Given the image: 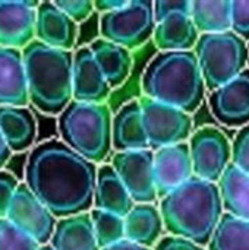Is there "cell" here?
I'll return each instance as SVG.
<instances>
[{
    "label": "cell",
    "instance_id": "obj_1",
    "mask_svg": "<svg viewBox=\"0 0 249 250\" xmlns=\"http://www.w3.org/2000/svg\"><path fill=\"white\" fill-rule=\"evenodd\" d=\"M97 164L60 139H47L31 149L25 164V185L57 218L94 208Z\"/></svg>",
    "mask_w": 249,
    "mask_h": 250
},
{
    "label": "cell",
    "instance_id": "obj_2",
    "mask_svg": "<svg viewBox=\"0 0 249 250\" xmlns=\"http://www.w3.org/2000/svg\"><path fill=\"white\" fill-rule=\"evenodd\" d=\"M160 212L169 236L205 248L211 242L225 208L217 183L194 176L160 199Z\"/></svg>",
    "mask_w": 249,
    "mask_h": 250
},
{
    "label": "cell",
    "instance_id": "obj_3",
    "mask_svg": "<svg viewBox=\"0 0 249 250\" xmlns=\"http://www.w3.org/2000/svg\"><path fill=\"white\" fill-rule=\"evenodd\" d=\"M141 88L145 97L194 113L207 86L192 51H160L145 67Z\"/></svg>",
    "mask_w": 249,
    "mask_h": 250
},
{
    "label": "cell",
    "instance_id": "obj_4",
    "mask_svg": "<svg viewBox=\"0 0 249 250\" xmlns=\"http://www.w3.org/2000/svg\"><path fill=\"white\" fill-rule=\"evenodd\" d=\"M29 103L41 113L60 116L73 101V53L32 41L23 50Z\"/></svg>",
    "mask_w": 249,
    "mask_h": 250
},
{
    "label": "cell",
    "instance_id": "obj_5",
    "mask_svg": "<svg viewBox=\"0 0 249 250\" xmlns=\"http://www.w3.org/2000/svg\"><path fill=\"white\" fill-rule=\"evenodd\" d=\"M113 114L106 103L72 101L57 117L60 141L94 164H101L113 148Z\"/></svg>",
    "mask_w": 249,
    "mask_h": 250
},
{
    "label": "cell",
    "instance_id": "obj_6",
    "mask_svg": "<svg viewBox=\"0 0 249 250\" xmlns=\"http://www.w3.org/2000/svg\"><path fill=\"white\" fill-rule=\"evenodd\" d=\"M194 53L210 92L225 86L248 69V42L232 31L201 34Z\"/></svg>",
    "mask_w": 249,
    "mask_h": 250
},
{
    "label": "cell",
    "instance_id": "obj_7",
    "mask_svg": "<svg viewBox=\"0 0 249 250\" xmlns=\"http://www.w3.org/2000/svg\"><path fill=\"white\" fill-rule=\"evenodd\" d=\"M154 31L156 15L151 0H128L123 7L103 13L100 18L101 38L131 51L153 38Z\"/></svg>",
    "mask_w": 249,
    "mask_h": 250
},
{
    "label": "cell",
    "instance_id": "obj_8",
    "mask_svg": "<svg viewBox=\"0 0 249 250\" xmlns=\"http://www.w3.org/2000/svg\"><path fill=\"white\" fill-rule=\"evenodd\" d=\"M138 101L142 110V123L150 149L158 151L166 146L188 142L192 136V117L189 113L145 95L138 98Z\"/></svg>",
    "mask_w": 249,
    "mask_h": 250
},
{
    "label": "cell",
    "instance_id": "obj_9",
    "mask_svg": "<svg viewBox=\"0 0 249 250\" xmlns=\"http://www.w3.org/2000/svg\"><path fill=\"white\" fill-rule=\"evenodd\" d=\"M188 144L194 176L219 183L226 168L232 164V144L225 132L205 126L195 130Z\"/></svg>",
    "mask_w": 249,
    "mask_h": 250
},
{
    "label": "cell",
    "instance_id": "obj_10",
    "mask_svg": "<svg viewBox=\"0 0 249 250\" xmlns=\"http://www.w3.org/2000/svg\"><path fill=\"white\" fill-rule=\"evenodd\" d=\"M110 164L135 204H154L158 199L154 183L153 149L116 152Z\"/></svg>",
    "mask_w": 249,
    "mask_h": 250
},
{
    "label": "cell",
    "instance_id": "obj_11",
    "mask_svg": "<svg viewBox=\"0 0 249 250\" xmlns=\"http://www.w3.org/2000/svg\"><path fill=\"white\" fill-rule=\"evenodd\" d=\"M6 220L34 239L40 246L50 243L57 224V218L38 201L25 183L19 185Z\"/></svg>",
    "mask_w": 249,
    "mask_h": 250
},
{
    "label": "cell",
    "instance_id": "obj_12",
    "mask_svg": "<svg viewBox=\"0 0 249 250\" xmlns=\"http://www.w3.org/2000/svg\"><path fill=\"white\" fill-rule=\"evenodd\" d=\"M208 105L217 122L227 127L249 125V67L225 86L210 92Z\"/></svg>",
    "mask_w": 249,
    "mask_h": 250
},
{
    "label": "cell",
    "instance_id": "obj_13",
    "mask_svg": "<svg viewBox=\"0 0 249 250\" xmlns=\"http://www.w3.org/2000/svg\"><path fill=\"white\" fill-rule=\"evenodd\" d=\"M40 1H0V47L23 50L35 41L37 7Z\"/></svg>",
    "mask_w": 249,
    "mask_h": 250
},
{
    "label": "cell",
    "instance_id": "obj_14",
    "mask_svg": "<svg viewBox=\"0 0 249 250\" xmlns=\"http://www.w3.org/2000/svg\"><path fill=\"white\" fill-rule=\"evenodd\" d=\"M194 177L189 144L166 146L154 151V183L158 199H163Z\"/></svg>",
    "mask_w": 249,
    "mask_h": 250
},
{
    "label": "cell",
    "instance_id": "obj_15",
    "mask_svg": "<svg viewBox=\"0 0 249 250\" xmlns=\"http://www.w3.org/2000/svg\"><path fill=\"white\" fill-rule=\"evenodd\" d=\"M72 91L73 100L79 103L101 104L110 97L112 86L101 72L90 45L79 47L73 51Z\"/></svg>",
    "mask_w": 249,
    "mask_h": 250
},
{
    "label": "cell",
    "instance_id": "obj_16",
    "mask_svg": "<svg viewBox=\"0 0 249 250\" xmlns=\"http://www.w3.org/2000/svg\"><path fill=\"white\" fill-rule=\"evenodd\" d=\"M35 40L59 50L72 51L78 40V23L54 1H40L37 7Z\"/></svg>",
    "mask_w": 249,
    "mask_h": 250
},
{
    "label": "cell",
    "instance_id": "obj_17",
    "mask_svg": "<svg viewBox=\"0 0 249 250\" xmlns=\"http://www.w3.org/2000/svg\"><path fill=\"white\" fill-rule=\"evenodd\" d=\"M29 104L22 50L0 47V107H28Z\"/></svg>",
    "mask_w": 249,
    "mask_h": 250
},
{
    "label": "cell",
    "instance_id": "obj_18",
    "mask_svg": "<svg viewBox=\"0 0 249 250\" xmlns=\"http://www.w3.org/2000/svg\"><path fill=\"white\" fill-rule=\"evenodd\" d=\"M191 12H170L156 21L154 44L160 51H192L200 40Z\"/></svg>",
    "mask_w": 249,
    "mask_h": 250
},
{
    "label": "cell",
    "instance_id": "obj_19",
    "mask_svg": "<svg viewBox=\"0 0 249 250\" xmlns=\"http://www.w3.org/2000/svg\"><path fill=\"white\" fill-rule=\"evenodd\" d=\"M112 142L116 152L148 149V138L142 123V110L138 100L122 105L113 116Z\"/></svg>",
    "mask_w": 249,
    "mask_h": 250
},
{
    "label": "cell",
    "instance_id": "obj_20",
    "mask_svg": "<svg viewBox=\"0 0 249 250\" xmlns=\"http://www.w3.org/2000/svg\"><path fill=\"white\" fill-rule=\"evenodd\" d=\"M0 133L12 154L31 149L38 133L32 111L28 107H0Z\"/></svg>",
    "mask_w": 249,
    "mask_h": 250
},
{
    "label": "cell",
    "instance_id": "obj_21",
    "mask_svg": "<svg viewBox=\"0 0 249 250\" xmlns=\"http://www.w3.org/2000/svg\"><path fill=\"white\" fill-rule=\"evenodd\" d=\"M134 207L135 202L132 201L128 189L122 183L112 164H101L97 171L94 208L125 218Z\"/></svg>",
    "mask_w": 249,
    "mask_h": 250
},
{
    "label": "cell",
    "instance_id": "obj_22",
    "mask_svg": "<svg viewBox=\"0 0 249 250\" xmlns=\"http://www.w3.org/2000/svg\"><path fill=\"white\" fill-rule=\"evenodd\" d=\"M163 230V217L154 204H135L125 217V239L142 248H156L161 240Z\"/></svg>",
    "mask_w": 249,
    "mask_h": 250
},
{
    "label": "cell",
    "instance_id": "obj_23",
    "mask_svg": "<svg viewBox=\"0 0 249 250\" xmlns=\"http://www.w3.org/2000/svg\"><path fill=\"white\" fill-rule=\"evenodd\" d=\"M54 250H100L90 212L57 220L48 243Z\"/></svg>",
    "mask_w": 249,
    "mask_h": 250
},
{
    "label": "cell",
    "instance_id": "obj_24",
    "mask_svg": "<svg viewBox=\"0 0 249 250\" xmlns=\"http://www.w3.org/2000/svg\"><path fill=\"white\" fill-rule=\"evenodd\" d=\"M90 48L109 85L112 88L120 86L131 75L134 66L132 51L104 38L94 40L90 44Z\"/></svg>",
    "mask_w": 249,
    "mask_h": 250
},
{
    "label": "cell",
    "instance_id": "obj_25",
    "mask_svg": "<svg viewBox=\"0 0 249 250\" xmlns=\"http://www.w3.org/2000/svg\"><path fill=\"white\" fill-rule=\"evenodd\" d=\"M217 186L225 212L249 221V174L230 164L220 177Z\"/></svg>",
    "mask_w": 249,
    "mask_h": 250
},
{
    "label": "cell",
    "instance_id": "obj_26",
    "mask_svg": "<svg viewBox=\"0 0 249 250\" xmlns=\"http://www.w3.org/2000/svg\"><path fill=\"white\" fill-rule=\"evenodd\" d=\"M191 18L200 34L232 31L230 0H192Z\"/></svg>",
    "mask_w": 249,
    "mask_h": 250
},
{
    "label": "cell",
    "instance_id": "obj_27",
    "mask_svg": "<svg viewBox=\"0 0 249 250\" xmlns=\"http://www.w3.org/2000/svg\"><path fill=\"white\" fill-rule=\"evenodd\" d=\"M207 250H249V221L225 212Z\"/></svg>",
    "mask_w": 249,
    "mask_h": 250
},
{
    "label": "cell",
    "instance_id": "obj_28",
    "mask_svg": "<svg viewBox=\"0 0 249 250\" xmlns=\"http://www.w3.org/2000/svg\"><path fill=\"white\" fill-rule=\"evenodd\" d=\"M90 214H91L94 233H95L97 245L100 250L125 240V218L123 217H119L116 214H112L103 209H95V208H92Z\"/></svg>",
    "mask_w": 249,
    "mask_h": 250
},
{
    "label": "cell",
    "instance_id": "obj_29",
    "mask_svg": "<svg viewBox=\"0 0 249 250\" xmlns=\"http://www.w3.org/2000/svg\"><path fill=\"white\" fill-rule=\"evenodd\" d=\"M40 245L6 218L0 220V250H38Z\"/></svg>",
    "mask_w": 249,
    "mask_h": 250
},
{
    "label": "cell",
    "instance_id": "obj_30",
    "mask_svg": "<svg viewBox=\"0 0 249 250\" xmlns=\"http://www.w3.org/2000/svg\"><path fill=\"white\" fill-rule=\"evenodd\" d=\"M232 164L249 174V125L239 129L232 142Z\"/></svg>",
    "mask_w": 249,
    "mask_h": 250
},
{
    "label": "cell",
    "instance_id": "obj_31",
    "mask_svg": "<svg viewBox=\"0 0 249 250\" xmlns=\"http://www.w3.org/2000/svg\"><path fill=\"white\" fill-rule=\"evenodd\" d=\"M21 182L9 171L0 170V220H4Z\"/></svg>",
    "mask_w": 249,
    "mask_h": 250
},
{
    "label": "cell",
    "instance_id": "obj_32",
    "mask_svg": "<svg viewBox=\"0 0 249 250\" xmlns=\"http://www.w3.org/2000/svg\"><path fill=\"white\" fill-rule=\"evenodd\" d=\"M54 3L76 23L87 21L95 10L94 1L90 0H56Z\"/></svg>",
    "mask_w": 249,
    "mask_h": 250
},
{
    "label": "cell",
    "instance_id": "obj_33",
    "mask_svg": "<svg viewBox=\"0 0 249 250\" xmlns=\"http://www.w3.org/2000/svg\"><path fill=\"white\" fill-rule=\"evenodd\" d=\"M232 32L249 41V0L232 1Z\"/></svg>",
    "mask_w": 249,
    "mask_h": 250
},
{
    "label": "cell",
    "instance_id": "obj_34",
    "mask_svg": "<svg viewBox=\"0 0 249 250\" xmlns=\"http://www.w3.org/2000/svg\"><path fill=\"white\" fill-rule=\"evenodd\" d=\"M154 250H205L203 246L175 236H163Z\"/></svg>",
    "mask_w": 249,
    "mask_h": 250
},
{
    "label": "cell",
    "instance_id": "obj_35",
    "mask_svg": "<svg viewBox=\"0 0 249 250\" xmlns=\"http://www.w3.org/2000/svg\"><path fill=\"white\" fill-rule=\"evenodd\" d=\"M191 7H192V0H157L154 1L156 21L170 12H176V10L191 12Z\"/></svg>",
    "mask_w": 249,
    "mask_h": 250
},
{
    "label": "cell",
    "instance_id": "obj_36",
    "mask_svg": "<svg viewBox=\"0 0 249 250\" xmlns=\"http://www.w3.org/2000/svg\"><path fill=\"white\" fill-rule=\"evenodd\" d=\"M126 1L128 0H97V1H94V9L103 15V13L113 12V10L123 7L126 4Z\"/></svg>",
    "mask_w": 249,
    "mask_h": 250
},
{
    "label": "cell",
    "instance_id": "obj_37",
    "mask_svg": "<svg viewBox=\"0 0 249 250\" xmlns=\"http://www.w3.org/2000/svg\"><path fill=\"white\" fill-rule=\"evenodd\" d=\"M10 157H12V151H10V148L7 146L4 138L0 133V170H3V167L10 160Z\"/></svg>",
    "mask_w": 249,
    "mask_h": 250
},
{
    "label": "cell",
    "instance_id": "obj_38",
    "mask_svg": "<svg viewBox=\"0 0 249 250\" xmlns=\"http://www.w3.org/2000/svg\"><path fill=\"white\" fill-rule=\"evenodd\" d=\"M103 250H153V249H147V248H142V246H139V245H135V243H132V242H129V240H122V242H119V243H116V245H113V246H109V248H106V249Z\"/></svg>",
    "mask_w": 249,
    "mask_h": 250
},
{
    "label": "cell",
    "instance_id": "obj_39",
    "mask_svg": "<svg viewBox=\"0 0 249 250\" xmlns=\"http://www.w3.org/2000/svg\"><path fill=\"white\" fill-rule=\"evenodd\" d=\"M38 250H54L50 245H44V246H40V249Z\"/></svg>",
    "mask_w": 249,
    "mask_h": 250
}]
</instances>
